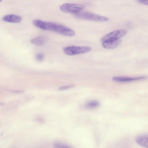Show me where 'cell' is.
<instances>
[{"mask_svg": "<svg viewBox=\"0 0 148 148\" xmlns=\"http://www.w3.org/2000/svg\"><path fill=\"white\" fill-rule=\"evenodd\" d=\"M77 18L98 22H105L108 21V18L105 16L87 12H81L74 14Z\"/></svg>", "mask_w": 148, "mask_h": 148, "instance_id": "obj_2", "label": "cell"}, {"mask_svg": "<svg viewBox=\"0 0 148 148\" xmlns=\"http://www.w3.org/2000/svg\"><path fill=\"white\" fill-rule=\"evenodd\" d=\"M55 148H71L66 145L60 142H56L53 143Z\"/></svg>", "mask_w": 148, "mask_h": 148, "instance_id": "obj_12", "label": "cell"}, {"mask_svg": "<svg viewBox=\"0 0 148 148\" xmlns=\"http://www.w3.org/2000/svg\"><path fill=\"white\" fill-rule=\"evenodd\" d=\"M145 78V77H113V80L119 82H130L131 81L140 80Z\"/></svg>", "mask_w": 148, "mask_h": 148, "instance_id": "obj_8", "label": "cell"}, {"mask_svg": "<svg viewBox=\"0 0 148 148\" xmlns=\"http://www.w3.org/2000/svg\"><path fill=\"white\" fill-rule=\"evenodd\" d=\"M74 86L75 85L74 84H71L69 85L61 86L59 88V90H65L73 87H74Z\"/></svg>", "mask_w": 148, "mask_h": 148, "instance_id": "obj_14", "label": "cell"}, {"mask_svg": "<svg viewBox=\"0 0 148 148\" xmlns=\"http://www.w3.org/2000/svg\"><path fill=\"white\" fill-rule=\"evenodd\" d=\"M100 105V103L98 101L92 100L86 103L85 105V107L87 109H93L98 107Z\"/></svg>", "mask_w": 148, "mask_h": 148, "instance_id": "obj_11", "label": "cell"}, {"mask_svg": "<svg viewBox=\"0 0 148 148\" xmlns=\"http://www.w3.org/2000/svg\"><path fill=\"white\" fill-rule=\"evenodd\" d=\"M45 56L44 54L42 53H37L36 56V60L39 61H42L44 59Z\"/></svg>", "mask_w": 148, "mask_h": 148, "instance_id": "obj_13", "label": "cell"}, {"mask_svg": "<svg viewBox=\"0 0 148 148\" xmlns=\"http://www.w3.org/2000/svg\"><path fill=\"white\" fill-rule=\"evenodd\" d=\"M85 7L80 3H65L61 5L60 9L63 12L75 14L82 12Z\"/></svg>", "mask_w": 148, "mask_h": 148, "instance_id": "obj_3", "label": "cell"}, {"mask_svg": "<svg viewBox=\"0 0 148 148\" xmlns=\"http://www.w3.org/2000/svg\"><path fill=\"white\" fill-rule=\"evenodd\" d=\"M22 19L21 16L14 14L6 15L2 18L3 21L11 23H19L21 21Z\"/></svg>", "mask_w": 148, "mask_h": 148, "instance_id": "obj_6", "label": "cell"}, {"mask_svg": "<svg viewBox=\"0 0 148 148\" xmlns=\"http://www.w3.org/2000/svg\"><path fill=\"white\" fill-rule=\"evenodd\" d=\"M37 121L41 123H43L44 122V120L43 119L41 118L38 119H37Z\"/></svg>", "mask_w": 148, "mask_h": 148, "instance_id": "obj_16", "label": "cell"}, {"mask_svg": "<svg viewBox=\"0 0 148 148\" xmlns=\"http://www.w3.org/2000/svg\"><path fill=\"white\" fill-rule=\"evenodd\" d=\"M137 1L141 4L148 5V0H138Z\"/></svg>", "mask_w": 148, "mask_h": 148, "instance_id": "obj_15", "label": "cell"}, {"mask_svg": "<svg viewBox=\"0 0 148 148\" xmlns=\"http://www.w3.org/2000/svg\"><path fill=\"white\" fill-rule=\"evenodd\" d=\"M92 48L89 46H70L64 47L63 51L65 54L68 55H75L90 51Z\"/></svg>", "mask_w": 148, "mask_h": 148, "instance_id": "obj_4", "label": "cell"}, {"mask_svg": "<svg viewBox=\"0 0 148 148\" xmlns=\"http://www.w3.org/2000/svg\"><path fill=\"white\" fill-rule=\"evenodd\" d=\"M33 24L42 29L49 30L66 36H73L75 32L69 27L58 23L43 21L39 19L33 21Z\"/></svg>", "mask_w": 148, "mask_h": 148, "instance_id": "obj_1", "label": "cell"}, {"mask_svg": "<svg viewBox=\"0 0 148 148\" xmlns=\"http://www.w3.org/2000/svg\"><path fill=\"white\" fill-rule=\"evenodd\" d=\"M119 39L114 40H107L102 42V46L104 48L112 49L117 47L121 43Z\"/></svg>", "mask_w": 148, "mask_h": 148, "instance_id": "obj_7", "label": "cell"}, {"mask_svg": "<svg viewBox=\"0 0 148 148\" xmlns=\"http://www.w3.org/2000/svg\"><path fill=\"white\" fill-rule=\"evenodd\" d=\"M127 33V31L124 29L114 31L104 36L101 39V41L103 42L107 40L119 39L125 35Z\"/></svg>", "mask_w": 148, "mask_h": 148, "instance_id": "obj_5", "label": "cell"}, {"mask_svg": "<svg viewBox=\"0 0 148 148\" xmlns=\"http://www.w3.org/2000/svg\"><path fill=\"white\" fill-rule=\"evenodd\" d=\"M11 91L12 92L15 93H22L23 92V91L21 90H13Z\"/></svg>", "mask_w": 148, "mask_h": 148, "instance_id": "obj_17", "label": "cell"}, {"mask_svg": "<svg viewBox=\"0 0 148 148\" xmlns=\"http://www.w3.org/2000/svg\"><path fill=\"white\" fill-rule=\"evenodd\" d=\"M136 143L139 145L148 148V135L139 136L136 138Z\"/></svg>", "mask_w": 148, "mask_h": 148, "instance_id": "obj_9", "label": "cell"}, {"mask_svg": "<svg viewBox=\"0 0 148 148\" xmlns=\"http://www.w3.org/2000/svg\"><path fill=\"white\" fill-rule=\"evenodd\" d=\"M46 38L42 36H38L34 38L31 40V42L34 45L38 46L43 45L46 42Z\"/></svg>", "mask_w": 148, "mask_h": 148, "instance_id": "obj_10", "label": "cell"}]
</instances>
